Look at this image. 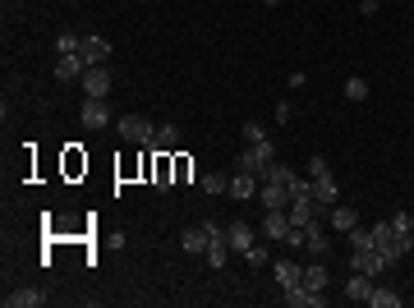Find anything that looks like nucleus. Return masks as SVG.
Returning <instances> with one entry per match:
<instances>
[{
	"label": "nucleus",
	"instance_id": "20e7f679",
	"mask_svg": "<svg viewBox=\"0 0 414 308\" xmlns=\"http://www.w3.org/2000/svg\"><path fill=\"white\" fill-rule=\"evenodd\" d=\"M226 244H230V254H249L253 244H258V235H253V226H244V221H230L226 226Z\"/></svg>",
	"mask_w": 414,
	"mask_h": 308
},
{
	"label": "nucleus",
	"instance_id": "b1692460",
	"mask_svg": "<svg viewBox=\"0 0 414 308\" xmlns=\"http://www.w3.org/2000/svg\"><path fill=\"white\" fill-rule=\"evenodd\" d=\"M226 258H230L226 235H212V244H207V267H226Z\"/></svg>",
	"mask_w": 414,
	"mask_h": 308
},
{
	"label": "nucleus",
	"instance_id": "58836bf2",
	"mask_svg": "<svg viewBox=\"0 0 414 308\" xmlns=\"http://www.w3.org/2000/svg\"><path fill=\"white\" fill-rule=\"evenodd\" d=\"M262 5H281V0H262Z\"/></svg>",
	"mask_w": 414,
	"mask_h": 308
},
{
	"label": "nucleus",
	"instance_id": "dca6fc26",
	"mask_svg": "<svg viewBox=\"0 0 414 308\" xmlns=\"http://www.w3.org/2000/svg\"><path fill=\"white\" fill-rule=\"evenodd\" d=\"M83 69H87V60L83 55H60V65H55V78H60V83H69V78H83Z\"/></svg>",
	"mask_w": 414,
	"mask_h": 308
},
{
	"label": "nucleus",
	"instance_id": "7c9ffc66",
	"mask_svg": "<svg viewBox=\"0 0 414 308\" xmlns=\"http://www.w3.org/2000/svg\"><path fill=\"white\" fill-rule=\"evenodd\" d=\"M392 230L396 235H414V212H396V217H392Z\"/></svg>",
	"mask_w": 414,
	"mask_h": 308
},
{
	"label": "nucleus",
	"instance_id": "cd10ccee",
	"mask_svg": "<svg viewBox=\"0 0 414 308\" xmlns=\"http://www.w3.org/2000/svg\"><path fill=\"white\" fill-rule=\"evenodd\" d=\"M308 179H331V166H327V156H313V161H308Z\"/></svg>",
	"mask_w": 414,
	"mask_h": 308
},
{
	"label": "nucleus",
	"instance_id": "2eb2a0df",
	"mask_svg": "<svg viewBox=\"0 0 414 308\" xmlns=\"http://www.w3.org/2000/svg\"><path fill=\"white\" fill-rule=\"evenodd\" d=\"M180 244H185V254L207 258V244H212V235H207L203 226H194V230H185V235H180Z\"/></svg>",
	"mask_w": 414,
	"mask_h": 308
},
{
	"label": "nucleus",
	"instance_id": "a211bd4d",
	"mask_svg": "<svg viewBox=\"0 0 414 308\" xmlns=\"http://www.w3.org/2000/svg\"><path fill=\"white\" fill-rule=\"evenodd\" d=\"M262 235H267V240H285V235H290V217H285V212H267V217H262Z\"/></svg>",
	"mask_w": 414,
	"mask_h": 308
},
{
	"label": "nucleus",
	"instance_id": "f03ea898",
	"mask_svg": "<svg viewBox=\"0 0 414 308\" xmlns=\"http://www.w3.org/2000/svg\"><path fill=\"white\" fill-rule=\"evenodd\" d=\"M78 115H83V129H106V124H115V115H110L106 97H87Z\"/></svg>",
	"mask_w": 414,
	"mask_h": 308
},
{
	"label": "nucleus",
	"instance_id": "5701e85b",
	"mask_svg": "<svg viewBox=\"0 0 414 308\" xmlns=\"http://www.w3.org/2000/svg\"><path fill=\"white\" fill-rule=\"evenodd\" d=\"M42 304V290H14V295H5V308H37Z\"/></svg>",
	"mask_w": 414,
	"mask_h": 308
},
{
	"label": "nucleus",
	"instance_id": "0eeeda50",
	"mask_svg": "<svg viewBox=\"0 0 414 308\" xmlns=\"http://www.w3.org/2000/svg\"><path fill=\"white\" fill-rule=\"evenodd\" d=\"M83 92H87V97H106V92H110L106 65H87V69H83Z\"/></svg>",
	"mask_w": 414,
	"mask_h": 308
},
{
	"label": "nucleus",
	"instance_id": "f257e3e1",
	"mask_svg": "<svg viewBox=\"0 0 414 308\" xmlns=\"http://www.w3.org/2000/svg\"><path fill=\"white\" fill-rule=\"evenodd\" d=\"M115 129H120L124 143H138V147H152V138H157V124L148 120V115H120Z\"/></svg>",
	"mask_w": 414,
	"mask_h": 308
},
{
	"label": "nucleus",
	"instance_id": "e433bc0d",
	"mask_svg": "<svg viewBox=\"0 0 414 308\" xmlns=\"http://www.w3.org/2000/svg\"><path fill=\"white\" fill-rule=\"evenodd\" d=\"M290 115H294L290 101H281V106H276V124H290Z\"/></svg>",
	"mask_w": 414,
	"mask_h": 308
},
{
	"label": "nucleus",
	"instance_id": "7ed1b4c3",
	"mask_svg": "<svg viewBox=\"0 0 414 308\" xmlns=\"http://www.w3.org/2000/svg\"><path fill=\"white\" fill-rule=\"evenodd\" d=\"M281 304L285 308H322L327 299H322V290H308L304 281H299L294 290H281Z\"/></svg>",
	"mask_w": 414,
	"mask_h": 308
},
{
	"label": "nucleus",
	"instance_id": "2f4dec72",
	"mask_svg": "<svg viewBox=\"0 0 414 308\" xmlns=\"http://www.w3.org/2000/svg\"><path fill=\"white\" fill-rule=\"evenodd\" d=\"M290 198H313V179L294 175V179H290Z\"/></svg>",
	"mask_w": 414,
	"mask_h": 308
},
{
	"label": "nucleus",
	"instance_id": "c9c22d12",
	"mask_svg": "<svg viewBox=\"0 0 414 308\" xmlns=\"http://www.w3.org/2000/svg\"><path fill=\"white\" fill-rule=\"evenodd\" d=\"M175 175L189 179V175H194V161H189V156H175Z\"/></svg>",
	"mask_w": 414,
	"mask_h": 308
},
{
	"label": "nucleus",
	"instance_id": "412c9836",
	"mask_svg": "<svg viewBox=\"0 0 414 308\" xmlns=\"http://www.w3.org/2000/svg\"><path fill=\"white\" fill-rule=\"evenodd\" d=\"M369 304H373V308H401L405 299H401V290H392V286H373Z\"/></svg>",
	"mask_w": 414,
	"mask_h": 308
},
{
	"label": "nucleus",
	"instance_id": "6ab92c4d",
	"mask_svg": "<svg viewBox=\"0 0 414 308\" xmlns=\"http://www.w3.org/2000/svg\"><path fill=\"white\" fill-rule=\"evenodd\" d=\"M304 249H308V254H317V258H322V254H327V249H331L327 230H322V221H313V226H308V230H304Z\"/></svg>",
	"mask_w": 414,
	"mask_h": 308
},
{
	"label": "nucleus",
	"instance_id": "9d476101",
	"mask_svg": "<svg viewBox=\"0 0 414 308\" xmlns=\"http://www.w3.org/2000/svg\"><path fill=\"white\" fill-rule=\"evenodd\" d=\"M327 226H331L336 235H350L355 226H359V212H355V207H345V203H336V207L327 212Z\"/></svg>",
	"mask_w": 414,
	"mask_h": 308
},
{
	"label": "nucleus",
	"instance_id": "6e6552de",
	"mask_svg": "<svg viewBox=\"0 0 414 308\" xmlns=\"http://www.w3.org/2000/svg\"><path fill=\"white\" fill-rule=\"evenodd\" d=\"M272 276H276V286H281V290H294L299 281H304V263H294V258H281V263L272 267Z\"/></svg>",
	"mask_w": 414,
	"mask_h": 308
},
{
	"label": "nucleus",
	"instance_id": "bb28decb",
	"mask_svg": "<svg viewBox=\"0 0 414 308\" xmlns=\"http://www.w3.org/2000/svg\"><path fill=\"white\" fill-rule=\"evenodd\" d=\"M364 97H369V78L350 74V78H345V101H364Z\"/></svg>",
	"mask_w": 414,
	"mask_h": 308
},
{
	"label": "nucleus",
	"instance_id": "423d86ee",
	"mask_svg": "<svg viewBox=\"0 0 414 308\" xmlns=\"http://www.w3.org/2000/svg\"><path fill=\"white\" fill-rule=\"evenodd\" d=\"M258 189H262V179L258 175H249V170H235V175H230V189H226V193H230V198H258Z\"/></svg>",
	"mask_w": 414,
	"mask_h": 308
},
{
	"label": "nucleus",
	"instance_id": "4c0bfd02",
	"mask_svg": "<svg viewBox=\"0 0 414 308\" xmlns=\"http://www.w3.org/2000/svg\"><path fill=\"white\" fill-rule=\"evenodd\" d=\"M359 10L364 14H378V0H359Z\"/></svg>",
	"mask_w": 414,
	"mask_h": 308
},
{
	"label": "nucleus",
	"instance_id": "4be33fe9",
	"mask_svg": "<svg viewBox=\"0 0 414 308\" xmlns=\"http://www.w3.org/2000/svg\"><path fill=\"white\" fill-rule=\"evenodd\" d=\"M152 147H157V152H175V147H180V129H175V124H157Z\"/></svg>",
	"mask_w": 414,
	"mask_h": 308
},
{
	"label": "nucleus",
	"instance_id": "aec40b11",
	"mask_svg": "<svg viewBox=\"0 0 414 308\" xmlns=\"http://www.w3.org/2000/svg\"><path fill=\"white\" fill-rule=\"evenodd\" d=\"M327 281H331L327 263H304V286L308 290H327Z\"/></svg>",
	"mask_w": 414,
	"mask_h": 308
},
{
	"label": "nucleus",
	"instance_id": "a878e982",
	"mask_svg": "<svg viewBox=\"0 0 414 308\" xmlns=\"http://www.w3.org/2000/svg\"><path fill=\"white\" fill-rule=\"evenodd\" d=\"M410 249H414V235H396V240H392V249H387V267H392V263H401V258L410 254Z\"/></svg>",
	"mask_w": 414,
	"mask_h": 308
},
{
	"label": "nucleus",
	"instance_id": "f3484780",
	"mask_svg": "<svg viewBox=\"0 0 414 308\" xmlns=\"http://www.w3.org/2000/svg\"><path fill=\"white\" fill-rule=\"evenodd\" d=\"M152 184H157V193L175 189V175H171V152H157V166H152Z\"/></svg>",
	"mask_w": 414,
	"mask_h": 308
},
{
	"label": "nucleus",
	"instance_id": "9b49d317",
	"mask_svg": "<svg viewBox=\"0 0 414 308\" xmlns=\"http://www.w3.org/2000/svg\"><path fill=\"white\" fill-rule=\"evenodd\" d=\"M285 217H290V226H313L317 221V207H313V198H290V207H285Z\"/></svg>",
	"mask_w": 414,
	"mask_h": 308
},
{
	"label": "nucleus",
	"instance_id": "f8f14e48",
	"mask_svg": "<svg viewBox=\"0 0 414 308\" xmlns=\"http://www.w3.org/2000/svg\"><path fill=\"white\" fill-rule=\"evenodd\" d=\"M78 55H83L87 65H106L110 42H106V37H83V42H78Z\"/></svg>",
	"mask_w": 414,
	"mask_h": 308
},
{
	"label": "nucleus",
	"instance_id": "72a5a7b5",
	"mask_svg": "<svg viewBox=\"0 0 414 308\" xmlns=\"http://www.w3.org/2000/svg\"><path fill=\"white\" fill-rule=\"evenodd\" d=\"M78 42H83V37H74V33H60V37H55V51H60V55H74V51H78Z\"/></svg>",
	"mask_w": 414,
	"mask_h": 308
},
{
	"label": "nucleus",
	"instance_id": "393cba45",
	"mask_svg": "<svg viewBox=\"0 0 414 308\" xmlns=\"http://www.w3.org/2000/svg\"><path fill=\"white\" fill-rule=\"evenodd\" d=\"M392 240H396L392 221H378V226H373V249H378L382 258H387V249H392Z\"/></svg>",
	"mask_w": 414,
	"mask_h": 308
},
{
	"label": "nucleus",
	"instance_id": "473e14b6",
	"mask_svg": "<svg viewBox=\"0 0 414 308\" xmlns=\"http://www.w3.org/2000/svg\"><path fill=\"white\" fill-rule=\"evenodd\" d=\"M244 143H249V147L253 143H267V129H262L258 120H249V124H244Z\"/></svg>",
	"mask_w": 414,
	"mask_h": 308
},
{
	"label": "nucleus",
	"instance_id": "ddd939ff",
	"mask_svg": "<svg viewBox=\"0 0 414 308\" xmlns=\"http://www.w3.org/2000/svg\"><path fill=\"white\" fill-rule=\"evenodd\" d=\"M336 203H341L336 179H317V184H313V207H317V212H331Z\"/></svg>",
	"mask_w": 414,
	"mask_h": 308
},
{
	"label": "nucleus",
	"instance_id": "c85d7f7f",
	"mask_svg": "<svg viewBox=\"0 0 414 308\" xmlns=\"http://www.w3.org/2000/svg\"><path fill=\"white\" fill-rule=\"evenodd\" d=\"M373 244V226H355L350 230V249H369Z\"/></svg>",
	"mask_w": 414,
	"mask_h": 308
},
{
	"label": "nucleus",
	"instance_id": "c756f323",
	"mask_svg": "<svg viewBox=\"0 0 414 308\" xmlns=\"http://www.w3.org/2000/svg\"><path fill=\"white\" fill-rule=\"evenodd\" d=\"M203 189H207V193H226V189H230V179L221 175V170H212V175H203Z\"/></svg>",
	"mask_w": 414,
	"mask_h": 308
},
{
	"label": "nucleus",
	"instance_id": "4468645a",
	"mask_svg": "<svg viewBox=\"0 0 414 308\" xmlns=\"http://www.w3.org/2000/svg\"><path fill=\"white\" fill-rule=\"evenodd\" d=\"M373 286H378V281H373V276H364V272H355L345 281V299H355V304H369V295H373Z\"/></svg>",
	"mask_w": 414,
	"mask_h": 308
},
{
	"label": "nucleus",
	"instance_id": "1a4fd4ad",
	"mask_svg": "<svg viewBox=\"0 0 414 308\" xmlns=\"http://www.w3.org/2000/svg\"><path fill=\"white\" fill-rule=\"evenodd\" d=\"M258 203L267 212H285V207H290V189H285V184H262L258 189Z\"/></svg>",
	"mask_w": 414,
	"mask_h": 308
},
{
	"label": "nucleus",
	"instance_id": "39448f33",
	"mask_svg": "<svg viewBox=\"0 0 414 308\" xmlns=\"http://www.w3.org/2000/svg\"><path fill=\"white\" fill-rule=\"evenodd\" d=\"M350 254H355V258H350V263H355V272L373 276V281H378V272L387 267V258H382L378 249H373V244H369V249H350Z\"/></svg>",
	"mask_w": 414,
	"mask_h": 308
},
{
	"label": "nucleus",
	"instance_id": "f704fd0d",
	"mask_svg": "<svg viewBox=\"0 0 414 308\" xmlns=\"http://www.w3.org/2000/svg\"><path fill=\"white\" fill-rule=\"evenodd\" d=\"M244 263H249V267H267V249H262V244H253L249 254H244Z\"/></svg>",
	"mask_w": 414,
	"mask_h": 308
}]
</instances>
